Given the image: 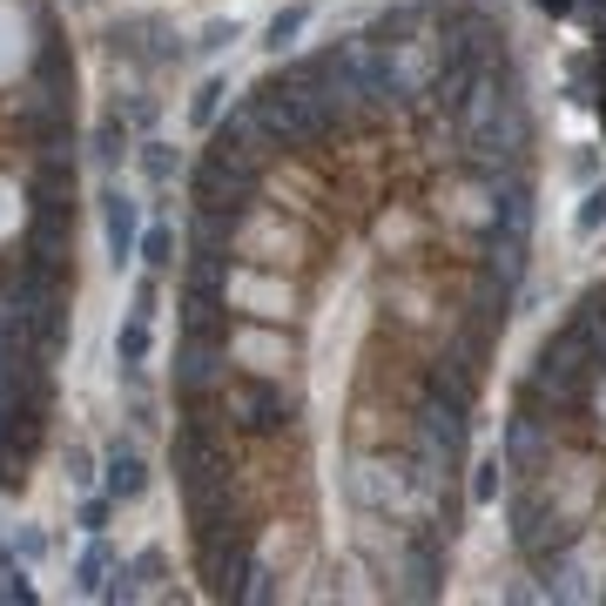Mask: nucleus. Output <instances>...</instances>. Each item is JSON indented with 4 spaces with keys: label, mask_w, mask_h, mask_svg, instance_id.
Returning <instances> with one entry per match:
<instances>
[{
    "label": "nucleus",
    "mask_w": 606,
    "mask_h": 606,
    "mask_svg": "<svg viewBox=\"0 0 606 606\" xmlns=\"http://www.w3.org/2000/svg\"><path fill=\"white\" fill-rule=\"evenodd\" d=\"M593 378H599V364H593V350L580 344V331H559V337L539 350L533 391H546L552 404H566V412H580L586 391H593Z\"/></svg>",
    "instance_id": "nucleus-1"
},
{
    "label": "nucleus",
    "mask_w": 606,
    "mask_h": 606,
    "mask_svg": "<svg viewBox=\"0 0 606 606\" xmlns=\"http://www.w3.org/2000/svg\"><path fill=\"white\" fill-rule=\"evenodd\" d=\"M465 452V412L459 404H444V397H425V412H418V478H444L459 465Z\"/></svg>",
    "instance_id": "nucleus-2"
},
{
    "label": "nucleus",
    "mask_w": 606,
    "mask_h": 606,
    "mask_svg": "<svg viewBox=\"0 0 606 606\" xmlns=\"http://www.w3.org/2000/svg\"><path fill=\"white\" fill-rule=\"evenodd\" d=\"M229 412H236L242 431H283V425H297V391H283V384H270V378H257V384L236 391Z\"/></svg>",
    "instance_id": "nucleus-3"
},
{
    "label": "nucleus",
    "mask_w": 606,
    "mask_h": 606,
    "mask_svg": "<svg viewBox=\"0 0 606 606\" xmlns=\"http://www.w3.org/2000/svg\"><path fill=\"white\" fill-rule=\"evenodd\" d=\"M102 485H108V499L115 506H129V499H142L148 492V465H142V452H135V444H108V452H102Z\"/></svg>",
    "instance_id": "nucleus-4"
},
{
    "label": "nucleus",
    "mask_w": 606,
    "mask_h": 606,
    "mask_svg": "<svg viewBox=\"0 0 606 606\" xmlns=\"http://www.w3.org/2000/svg\"><path fill=\"white\" fill-rule=\"evenodd\" d=\"M135 223H142V210H135V195H121V189H102V229H108V257H115V270L129 263L142 242H135Z\"/></svg>",
    "instance_id": "nucleus-5"
},
{
    "label": "nucleus",
    "mask_w": 606,
    "mask_h": 606,
    "mask_svg": "<svg viewBox=\"0 0 606 606\" xmlns=\"http://www.w3.org/2000/svg\"><path fill=\"white\" fill-rule=\"evenodd\" d=\"M216 384V337H182V364H176V391L202 397Z\"/></svg>",
    "instance_id": "nucleus-6"
},
{
    "label": "nucleus",
    "mask_w": 606,
    "mask_h": 606,
    "mask_svg": "<svg viewBox=\"0 0 606 606\" xmlns=\"http://www.w3.org/2000/svg\"><path fill=\"white\" fill-rule=\"evenodd\" d=\"M492 236H533V189L519 176H499V210H492Z\"/></svg>",
    "instance_id": "nucleus-7"
},
{
    "label": "nucleus",
    "mask_w": 606,
    "mask_h": 606,
    "mask_svg": "<svg viewBox=\"0 0 606 606\" xmlns=\"http://www.w3.org/2000/svg\"><path fill=\"white\" fill-rule=\"evenodd\" d=\"M573 331H580V344L593 350V364L606 371V290H593L586 304H580V317H573Z\"/></svg>",
    "instance_id": "nucleus-8"
},
{
    "label": "nucleus",
    "mask_w": 606,
    "mask_h": 606,
    "mask_svg": "<svg viewBox=\"0 0 606 606\" xmlns=\"http://www.w3.org/2000/svg\"><path fill=\"white\" fill-rule=\"evenodd\" d=\"M115 364H121V371H142V364H148V317H129V323H121V331H115Z\"/></svg>",
    "instance_id": "nucleus-9"
},
{
    "label": "nucleus",
    "mask_w": 606,
    "mask_h": 606,
    "mask_svg": "<svg viewBox=\"0 0 606 606\" xmlns=\"http://www.w3.org/2000/svg\"><path fill=\"white\" fill-rule=\"evenodd\" d=\"M304 27H310V8H304V0H297V8H283V14H270V27H263V48H270V55H290Z\"/></svg>",
    "instance_id": "nucleus-10"
},
{
    "label": "nucleus",
    "mask_w": 606,
    "mask_h": 606,
    "mask_svg": "<svg viewBox=\"0 0 606 606\" xmlns=\"http://www.w3.org/2000/svg\"><path fill=\"white\" fill-rule=\"evenodd\" d=\"M539 452H546L539 425H533V418H512V425H506V465H512V472H525V465H533Z\"/></svg>",
    "instance_id": "nucleus-11"
},
{
    "label": "nucleus",
    "mask_w": 606,
    "mask_h": 606,
    "mask_svg": "<svg viewBox=\"0 0 606 606\" xmlns=\"http://www.w3.org/2000/svg\"><path fill=\"white\" fill-rule=\"evenodd\" d=\"M223 95H229L223 74H210V81L195 88V102H189V121H195V129H216V121H223Z\"/></svg>",
    "instance_id": "nucleus-12"
},
{
    "label": "nucleus",
    "mask_w": 606,
    "mask_h": 606,
    "mask_svg": "<svg viewBox=\"0 0 606 606\" xmlns=\"http://www.w3.org/2000/svg\"><path fill=\"white\" fill-rule=\"evenodd\" d=\"M431 397H444V404H459V412H472V378L459 371V364H438V371H431Z\"/></svg>",
    "instance_id": "nucleus-13"
},
{
    "label": "nucleus",
    "mask_w": 606,
    "mask_h": 606,
    "mask_svg": "<svg viewBox=\"0 0 606 606\" xmlns=\"http://www.w3.org/2000/svg\"><path fill=\"white\" fill-rule=\"evenodd\" d=\"M142 176H148V182H176V176H182V155H176L169 142H142Z\"/></svg>",
    "instance_id": "nucleus-14"
},
{
    "label": "nucleus",
    "mask_w": 606,
    "mask_h": 606,
    "mask_svg": "<svg viewBox=\"0 0 606 606\" xmlns=\"http://www.w3.org/2000/svg\"><path fill=\"white\" fill-rule=\"evenodd\" d=\"M121 155H129V129H121V115H108L102 129H95V162H102V169H115Z\"/></svg>",
    "instance_id": "nucleus-15"
},
{
    "label": "nucleus",
    "mask_w": 606,
    "mask_h": 606,
    "mask_svg": "<svg viewBox=\"0 0 606 606\" xmlns=\"http://www.w3.org/2000/svg\"><path fill=\"white\" fill-rule=\"evenodd\" d=\"M135 257H142L148 270H176V236H169V229L155 223V229L142 236V250H135Z\"/></svg>",
    "instance_id": "nucleus-16"
},
{
    "label": "nucleus",
    "mask_w": 606,
    "mask_h": 606,
    "mask_svg": "<svg viewBox=\"0 0 606 606\" xmlns=\"http://www.w3.org/2000/svg\"><path fill=\"white\" fill-rule=\"evenodd\" d=\"M499 472H506L499 459H478L472 465V506H492L499 499Z\"/></svg>",
    "instance_id": "nucleus-17"
},
{
    "label": "nucleus",
    "mask_w": 606,
    "mask_h": 606,
    "mask_svg": "<svg viewBox=\"0 0 606 606\" xmlns=\"http://www.w3.org/2000/svg\"><path fill=\"white\" fill-rule=\"evenodd\" d=\"M593 229H606V182H599V189H586L580 216H573V236H593Z\"/></svg>",
    "instance_id": "nucleus-18"
},
{
    "label": "nucleus",
    "mask_w": 606,
    "mask_h": 606,
    "mask_svg": "<svg viewBox=\"0 0 606 606\" xmlns=\"http://www.w3.org/2000/svg\"><path fill=\"white\" fill-rule=\"evenodd\" d=\"M102 566H108V546H102V533H95V546L81 552V566H74V580H81V586L95 593V580H102Z\"/></svg>",
    "instance_id": "nucleus-19"
},
{
    "label": "nucleus",
    "mask_w": 606,
    "mask_h": 606,
    "mask_svg": "<svg viewBox=\"0 0 606 606\" xmlns=\"http://www.w3.org/2000/svg\"><path fill=\"white\" fill-rule=\"evenodd\" d=\"M0 599H21V606H34V586H27V573H21L14 559L0 566Z\"/></svg>",
    "instance_id": "nucleus-20"
},
{
    "label": "nucleus",
    "mask_w": 606,
    "mask_h": 606,
    "mask_svg": "<svg viewBox=\"0 0 606 606\" xmlns=\"http://www.w3.org/2000/svg\"><path fill=\"white\" fill-rule=\"evenodd\" d=\"M236 34H242L236 21H210V27H202V40H195V48H202V55H223V48H229Z\"/></svg>",
    "instance_id": "nucleus-21"
},
{
    "label": "nucleus",
    "mask_w": 606,
    "mask_h": 606,
    "mask_svg": "<svg viewBox=\"0 0 606 606\" xmlns=\"http://www.w3.org/2000/svg\"><path fill=\"white\" fill-rule=\"evenodd\" d=\"M242 599H276V573H270V566H250V573H242Z\"/></svg>",
    "instance_id": "nucleus-22"
},
{
    "label": "nucleus",
    "mask_w": 606,
    "mask_h": 606,
    "mask_svg": "<svg viewBox=\"0 0 606 606\" xmlns=\"http://www.w3.org/2000/svg\"><path fill=\"white\" fill-rule=\"evenodd\" d=\"M108 512H115V499H88L81 506V533H108Z\"/></svg>",
    "instance_id": "nucleus-23"
},
{
    "label": "nucleus",
    "mask_w": 606,
    "mask_h": 606,
    "mask_svg": "<svg viewBox=\"0 0 606 606\" xmlns=\"http://www.w3.org/2000/svg\"><path fill=\"white\" fill-rule=\"evenodd\" d=\"M102 599H135V566H115V580L102 586Z\"/></svg>",
    "instance_id": "nucleus-24"
},
{
    "label": "nucleus",
    "mask_w": 606,
    "mask_h": 606,
    "mask_svg": "<svg viewBox=\"0 0 606 606\" xmlns=\"http://www.w3.org/2000/svg\"><path fill=\"white\" fill-rule=\"evenodd\" d=\"M68 485H95V459L81 452V444H74V452H68Z\"/></svg>",
    "instance_id": "nucleus-25"
},
{
    "label": "nucleus",
    "mask_w": 606,
    "mask_h": 606,
    "mask_svg": "<svg viewBox=\"0 0 606 606\" xmlns=\"http://www.w3.org/2000/svg\"><path fill=\"white\" fill-rule=\"evenodd\" d=\"M533 8H539V14H552V21H559V14H573V0H533Z\"/></svg>",
    "instance_id": "nucleus-26"
}]
</instances>
